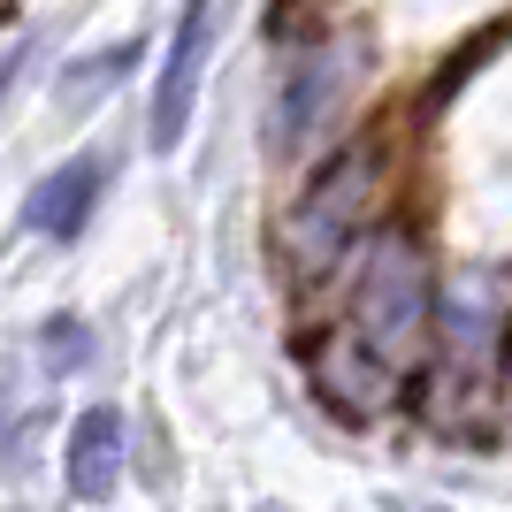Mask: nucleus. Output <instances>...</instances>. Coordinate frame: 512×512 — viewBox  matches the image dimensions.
I'll return each instance as SVG.
<instances>
[{
  "instance_id": "obj_1",
  "label": "nucleus",
  "mask_w": 512,
  "mask_h": 512,
  "mask_svg": "<svg viewBox=\"0 0 512 512\" xmlns=\"http://www.w3.org/2000/svg\"><path fill=\"white\" fill-rule=\"evenodd\" d=\"M421 314H428V283H421V260L406 253V237L375 245L360 276V329L375 352H406L421 337Z\"/></svg>"
},
{
  "instance_id": "obj_7",
  "label": "nucleus",
  "mask_w": 512,
  "mask_h": 512,
  "mask_svg": "<svg viewBox=\"0 0 512 512\" xmlns=\"http://www.w3.org/2000/svg\"><path fill=\"white\" fill-rule=\"evenodd\" d=\"M16 62H23V54H0V92L16 85Z\"/></svg>"
},
{
  "instance_id": "obj_2",
  "label": "nucleus",
  "mask_w": 512,
  "mask_h": 512,
  "mask_svg": "<svg viewBox=\"0 0 512 512\" xmlns=\"http://www.w3.org/2000/svg\"><path fill=\"white\" fill-rule=\"evenodd\" d=\"M207 39H214V0H192L176 16V39H169V62H161V92H153V146L169 153L192 123V92H199V62H207Z\"/></svg>"
},
{
  "instance_id": "obj_4",
  "label": "nucleus",
  "mask_w": 512,
  "mask_h": 512,
  "mask_svg": "<svg viewBox=\"0 0 512 512\" xmlns=\"http://www.w3.org/2000/svg\"><path fill=\"white\" fill-rule=\"evenodd\" d=\"M115 482H123V413L92 406L69 428V490L85 505H100V497H115Z\"/></svg>"
},
{
  "instance_id": "obj_6",
  "label": "nucleus",
  "mask_w": 512,
  "mask_h": 512,
  "mask_svg": "<svg viewBox=\"0 0 512 512\" xmlns=\"http://www.w3.org/2000/svg\"><path fill=\"white\" fill-rule=\"evenodd\" d=\"M46 337H54V352H46L54 367H85V329H77V321H54Z\"/></svg>"
},
{
  "instance_id": "obj_5",
  "label": "nucleus",
  "mask_w": 512,
  "mask_h": 512,
  "mask_svg": "<svg viewBox=\"0 0 512 512\" xmlns=\"http://www.w3.org/2000/svg\"><path fill=\"white\" fill-rule=\"evenodd\" d=\"M130 62H138V46H115V54H92V62H69V77H62V100L77 107L85 92H107V85H115V77H123Z\"/></svg>"
},
{
  "instance_id": "obj_3",
  "label": "nucleus",
  "mask_w": 512,
  "mask_h": 512,
  "mask_svg": "<svg viewBox=\"0 0 512 512\" xmlns=\"http://www.w3.org/2000/svg\"><path fill=\"white\" fill-rule=\"evenodd\" d=\"M100 184H107L100 153L62 161L54 176H39V192L23 199V222H31L39 237H77V230H85V214H92V199H100Z\"/></svg>"
}]
</instances>
